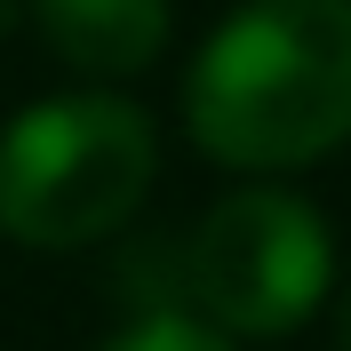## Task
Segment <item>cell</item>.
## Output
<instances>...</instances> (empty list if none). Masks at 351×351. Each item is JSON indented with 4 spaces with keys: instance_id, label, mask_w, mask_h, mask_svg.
Wrapping results in <instances>:
<instances>
[{
    "instance_id": "obj_3",
    "label": "cell",
    "mask_w": 351,
    "mask_h": 351,
    "mask_svg": "<svg viewBox=\"0 0 351 351\" xmlns=\"http://www.w3.org/2000/svg\"><path fill=\"white\" fill-rule=\"evenodd\" d=\"M184 287L192 311L216 335H287L304 328L319 295L335 287V240L328 216L304 192L247 184L199 216L184 247Z\"/></svg>"
},
{
    "instance_id": "obj_2",
    "label": "cell",
    "mask_w": 351,
    "mask_h": 351,
    "mask_svg": "<svg viewBox=\"0 0 351 351\" xmlns=\"http://www.w3.org/2000/svg\"><path fill=\"white\" fill-rule=\"evenodd\" d=\"M160 136L144 104L80 88L0 128V232L24 247H88L144 208Z\"/></svg>"
},
{
    "instance_id": "obj_6",
    "label": "cell",
    "mask_w": 351,
    "mask_h": 351,
    "mask_svg": "<svg viewBox=\"0 0 351 351\" xmlns=\"http://www.w3.org/2000/svg\"><path fill=\"white\" fill-rule=\"evenodd\" d=\"M343 351H351V295H343Z\"/></svg>"
},
{
    "instance_id": "obj_1",
    "label": "cell",
    "mask_w": 351,
    "mask_h": 351,
    "mask_svg": "<svg viewBox=\"0 0 351 351\" xmlns=\"http://www.w3.org/2000/svg\"><path fill=\"white\" fill-rule=\"evenodd\" d=\"M184 128L247 176L311 168L351 144V0H247L184 72Z\"/></svg>"
},
{
    "instance_id": "obj_5",
    "label": "cell",
    "mask_w": 351,
    "mask_h": 351,
    "mask_svg": "<svg viewBox=\"0 0 351 351\" xmlns=\"http://www.w3.org/2000/svg\"><path fill=\"white\" fill-rule=\"evenodd\" d=\"M96 351H232V335H216L208 319H192V311H144L136 328L104 335Z\"/></svg>"
},
{
    "instance_id": "obj_4",
    "label": "cell",
    "mask_w": 351,
    "mask_h": 351,
    "mask_svg": "<svg viewBox=\"0 0 351 351\" xmlns=\"http://www.w3.org/2000/svg\"><path fill=\"white\" fill-rule=\"evenodd\" d=\"M32 24L88 80H128L168 48V0H32Z\"/></svg>"
}]
</instances>
